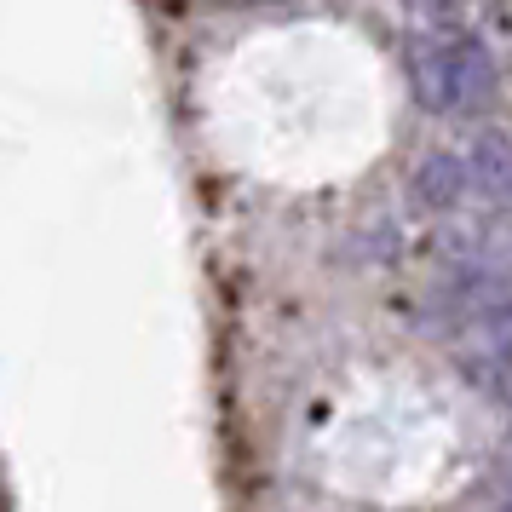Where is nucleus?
<instances>
[{
	"mask_svg": "<svg viewBox=\"0 0 512 512\" xmlns=\"http://www.w3.org/2000/svg\"><path fill=\"white\" fill-rule=\"evenodd\" d=\"M409 87L432 116H478L495 104V58L466 29H426L403 47Z\"/></svg>",
	"mask_w": 512,
	"mask_h": 512,
	"instance_id": "1",
	"label": "nucleus"
},
{
	"mask_svg": "<svg viewBox=\"0 0 512 512\" xmlns=\"http://www.w3.org/2000/svg\"><path fill=\"white\" fill-rule=\"evenodd\" d=\"M484 351H489V369L495 374H512V305L484 323Z\"/></svg>",
	"mask_w": 512,
	"mask_h": 512,
	"instance_id": "4",
	"label": "nucleus"
},
{
	"mask_svg": "<svg viewBox=\"0 0 512 512\" xmlns=\"http://www.w3.org/2000/svg\"><path fill=\"white\" fill-rule=\"evenodd\" d=\"M507 512H512V501H507Z\"/></svg>",
	"mask_w": 512,
	"mask_h": 512,
	"instance_id": "6",
	"label": "nucleus"
},
{
	"mask_svg": "<svg viewBox=\"0 0 512 512\" xmlns=\"http://www.w3.org/2000/svg\"><path fill=\"white\" fill-rule=\"evenodd\" d=\"M501 392H507V397H512V374H501Z\"/></svg>",
	"mask_w": 512,
	"mask_h": 512,
	"instance_id": "5",
	"label": "nucleus"
},
{
	"mask_svg": "<svg viewBox=\"0 0 512 512\" xmlns=\"http://www.w3.org/2000/svg\"><path fill=\"white\" fill-rule=\"evenodd\" d=\"M472 190V162H461V156H426L415 173V196L426 202L432 213H449L461 208V196Z\"/></svg>",
	"mask_w": 512,
	"mask_h": 512,
	"instance_id": "3",
	"label": "nucleus"
},
{
	"mask_svg": "<svg viewBox=\"0 0 512 512\" xmlns=\"http://www.w3.org/2000/svg\"><path fill=\"white\" fill-rule=\"evenodd\" d=\"M472 185L489 196V208L512 225V139L507 133H478L472 139Z\"/></svg>",
	"mask_w": 512,
	"mask_h": 512,
	"instance_id": "2",
	"label": "nucleus"
}]
</instances>
